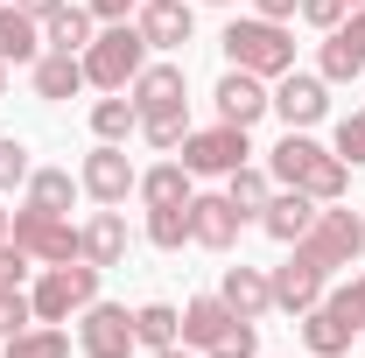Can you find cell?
I'll return each mask as SVG.
<instances>
[{
    "label": "cell",
    "mask_w": 365,
    "mask_h": 358,
    "mask_svg": "<svg viewBox=\"0 0 365 358\" xmlns=\"http://www.w3.org/2000/svg\"><path fill=\"white\" fill-rule=\"evenodd\" d=\"M267 169H274V183H281V190H309L317 204H337V197L351 190V162H337L330 148H317L302 127H288V134L274 140Z\"/></svg>",
    "instance_id": "cell-1"
},
{
    "label": "cell",
    "mask_w": 365,
    "mask_h": 358,
    "mask_svg": "<svg viewBox=\"0 0 365 358\" xmlns=\"http://www.w3.org/2000/svg\"><path fill=\"white\" fill-rule=\"evenodd\" d=\"M232 71H253V78H281V71H295V36L267 21V14H239L225 21V36H218Z\"/></svg>",
    "instance_id": "cell-2"
},
{
    "label": "cell",
    "mask_w": 365,
    "mask_h": 358,
    "mask_svg": "<svg viewBox=\"0 0 365 358\" xmlns=\"http://www.w3.org/2000/svg\"><path fill=\"white\" fill-rule=\"evenodd\" d=\"M140 63H148V36H140V21H106L85 49V85L98 91H127L140 78Z\"/></svg>",
    "instance_id": "cell-3"
},
{
    "label": "cell",
    "mask_w": 365,
    "mask_h": 358,
    "mask_svg": "<svg viewBox=\"0 0 365 358\" xmlns=\"http://www.w3.org/2000/svg\"><path fill=\"white\" fill-rule=\"evenodd\" d=\"M295 253H302L309 267H323V274H337V267H359V253H365V225H359V211L317 204V218H309V232L295 239Z\"/></svg>",
    "instance_id": "cell-4"
},
{
    "label": "cell",
    "mask_w": 365,
    "mask_h": 358,
    "mask_svg": "<svg viewBox=\"0 0 365 358\" xmlns=\"http://www.w3.org/2000/svg\"><path fill=\"white\" fill-rule=\"evenodd\" d=\"M29 302H36V323H71L78 310L98 302V267H91V260L43 267V274H36V288H29Z\"/></svg>",
    "instance_id": "cell-5"
},
{
    "label": "cell",
    "mask_w": 365,
    "mask_h": 358,
    "mask_svg": "<svg viewBox=\"0 0 365 358\" xmlns=\"http://www.w3.org/2000/svg\"><path fill=\"white\" fill-rule=\"evenodd\" d=\"M14 246H21V253H36L43 267L85 260V253H78V225L63 218V211H36V204H21V211H14Z\"/></svg>",
    "instance_id": "cell-6"
},
{
    "label": "cell",
    "mask_w": 365,
    "mask_h": 358,
    "mask_svg": "<svg viewBox=\"0 0 365 358\" xmlns=\"http://www.w3.org/2000/svg\"><path fill=\"white\" fill-rule=\"evenodd\" d=\"M253 148H246V127H190V140H182V169L190 176H232L239 162H246Z\"/></svg>",
    "instance_id": "cell-7"
},
{
    "label": "cell",
    "mask_w": 365,
    "mask_h": 358,
    "mask_svg": "<svg viewBox=\"0 0 365 358\" xmlns=\"http://www.w3.org/2000/svg\"><path fill=\"white\" fill-rule=\"evenodd\" d=\"M78 183H85L91 204H127V197L140 190V169L127 162V148H120V140H98V148L85 155V169H78Z\"/></svg>",
    "instance_id": "cell-8"
},
{
    "label": "cell",
    "mask_w": 365,
    "mask_h": 358,
    "mask_svg": "<svg viewBox=\"0 0 365 358\" xmlns=\"http://www.w3.org/2000/svg\"><path fill=\"white\" fill-rule=\"evenodd\" d=\"M140 337H134V310H120V302H91L78 310V352L85 358H127Z\"/></svg>",
    "instance_id": "cell-9"
},
{
    "label": "cell",
    "mask_w": 365,
    "mask_h": 358,
    "mask_svg": "<svg viewBox=\"0 0 365 358\" xmlns=\"http://www.w3.org/2000/svg\"><path fill=\"white\" fill-rule=\"evenodd\" d=\"M267 98H274V113H281L288 127H302V134H309L323 113H330V85H323L317 71H281Z\"/></svg>",
    "instance_id": "cell-10"
},
{
    "label": "cell",
    "mask_w": 365,
    "mask_h": 358,
    "mask_svg": "<svg viewBox=\"0 0 365 358\" xmlns=\"http://www.w3.org/2000/svg\"><path fill=\"white\" fill-rule=\"evenodd\" d=\"M317 78H323V85H351V78H365V7H351V21H337V29L323 36Z\"/></svg>",
    "instance_id": "cell-11"
},
{
    "label": "cell",
    "mask_w": 365,
    "mask_h": 358,
    "mask_svg": "<svg viewBox=\"0 0 365 358\" xmlns=\"http://www.w3.org/2000/svg\"><path fill=\"white\" fill-rule=\"evenodd\" d=\"M127 246H134V232H127V218H120V204H98L91 225H78V253H85L98 274L120 267V260H127Z\"/></svg>",
    "instance_id": "cell-12"
},
{
    "label": "cell",
    "mask_w": 365,
    "mask_h": 358,
    "mask_svg": "<svg viewBox=\"0 0 365 358\" xmlns=\"http://www.w3.org/2000/svg\"><path fill=\"white\" fill-rule=\"evenodd\" d=\"M211 98H218V120H225V127H253V120H267V113H274L267 78H253V71H225Z\"/></svg>",
    "instance_id": "cell-13"
},
{
    "label": "cell",
    "mask_w": 365,
    "mask_h": 358,
    "mask_svg": "<svg viewBox=\"0 0 365 358\" xmlns=\"http://www.w3.org/2000/svg\"><path fill=\"white\" fill-rule=\"evenodd\" d=\"M239 225H246V211H239L232 197H190V239H197V246L232 253V246H239Z\"/></svg>",
    "instance_id": "cell-14"
},
{
    "label": "cell",
    "mask_w": 365,
    "mask_h": 358,
    "mask_svg": "<svg viewBox=\"0 0 365 358\" xmlns=\"http://www.w3.org/2000/svg\"><path fill=\"white\" fill-rule=\"evenodd\" d=\"M267 281H274V310L302 316V310H317V302H323V281H330V274H323V267H309V260L295 253V260H281Z\"/></svg>",
    "instance_id": "cell-15"
},
{
    "label": "cell",
    "mask_w": 365,
    "mask_h": 358,
    "mask_svg": "<svg viewBox=\"0 0 365 358\" xmlns=\"http://www.w3.org/2000/svg\"><path fill=\"white\" fill-rule=\"evenodd\" d=\"M309 218H317V197H309V190H281V197L260 204V232H267L274 246H295V239L309 232Z\"/></svg>",
    "instance_id": "cell-16"
},
{
    "label": "cell",
    "mask_w": 365,
    "mask_h": 358,
    "mask_svg": "<svg viewBox=\"0 0 365 358\" xmlns=\"http://www.w3.org/2000/svg\"><path fill=\"white\" fill-rule=\"evenodd\" d=\"M232 323H239V316H232L225 295H190V302H182V344H190V352H211Z\"/></svg>",
    "instance_id": "cell-17"
},
{
    "label": "cell",
    "mask_w": 365,
    "mask_h": 358,
    "mask_svg": "<svg viewBox=\"0 0 365 358\" xmlns=\"http://www.w3.org/2000/svg\"><path fill=\"white\" fill-rule=\"evenodd\" d=\"M351 337H359V323H344L330 302L302 310V344H309V358H344V352H351Z\"/></svg>",
    "instance_id": "cell-18"
},
{
    "label": "cell",
    "mask_w": 365,
    "mask_h": 358,
    "mask_svg": "<svg viewBox=\"0 0 365 358\" xmlns=\"http://www.w3.org/2000/svg\"><path fill=\"white\" fill-rule=\"evenodd\" d=\"M218 295H225L232 316H246V323L274 310V281H267L260 267H246V260H239V267H225V288H218Z\"/></svg>",
    "instance_id": "cell-19"
},
{
    "label": "cell",
    "mask_w": 365,
    "mask_h": 358,
    "mask_svg": "<svg viewBox=\"0 0 365 358\" xmlns=\"http://www.w3.org/2000/svg\"><path fill=\"white\" fill-rule=\"evenodd\" d=\"M140 36H148V49H182L190 43V7L182 0H140Z\"/></svg>",
    "instance_id": "cell-20"
},
{
    "label": "cell",
    "mask_w": 365,
    "mask_h": 358,
    "mask_svg": "<svg viewBox=\"0 0 365 358\" xmlns=\"http://www.w3.org/2000/svg\"><path fill=\"white\" fill-rule=\"evenodd\" d=\"M91 21H98L91 7H71V0H63L56 14H43V49H63V56H85V49H91Z\"/></svg>",
    "instance_id": "cell-21"
},
{
    "label": "cell",
    "mask_w": 365,
    "mask_h": 358,
    "mask_svg": "<svg viewBox=\"0 0 365 358\" xmlns=\"http://www.w3.org/2000/svg\"><path fill=\"white\" fill-rule=\"evenodd\" d=\"M78 91H85V56L43 49L36 56V98H78Z\"/></svg>",
    "instance_id": "cell-22"
},
{
    "label": "cell",
    "mask_w": 365,
    "mask_h": 358,
    "mask_svg": "<svg viewBox=\"0 0 365 358\" xmlns=\"http://www.w3.org/2000/svg\"><path fill=\"white\" fill-rule=\"evenodd\" d=\"M43 56V21L21 7H0V63H36Z\"/></svg>",
    "instance_id": "cell-23"
},
{
    "label": "cell",
    "mask_w": 365,
    "mask_h": 358,
    "mask_svg": "<svg viewBox=\"0 0 365 358\" xmlns=\"http://www.w3.org/2000/svg\"><path fill=\"white\" fill-rule=\"evenodd\" d=\"M134 106L140 113H162V106H182V63H140L134 85Z\"/></svg>",
    "instance_id": "cell-24"
},
{
    "label": "cell",
    "mask_w": 365,
    "mask_h": 358,
    "mask_svg": "<svg viewBox=\"0 0 365 358\" xmlns=\"http://www.w3.org/2000/svg\"><path fill=\"white\" fill-rule=\"evenodd\" d=\"M91 134H98V140H127V134H140L134 91H106V98L91 106Z\"/></svg>",
    "instance_id": "cell-25"
},
{
    "label": "cell",
    "mask_w": 365,
    "mask_h": 358,
    "mask_svg": "<svg viewBox=\"0 0 365 358\" xmlns=\"http://www.w3.org/2000/svg\"><path fill=\"white\" fill-rule=\"evenodd\" d=\"M0 358H71V337L56 330V323H29V330H14Z\"/></svg>",
    "instance_id": "cell-26"
},
{
    "label": "cell",
    "mask_w": 365,
    "mask_h": 358,
    "mask_svg": "<svg viewBox=\"0 0 365 358\" xmlns=\"http://www.w3.org/2000/svg\"><path fill=\"white\" fill-rule=\"evenodd\" d=\"M134 337L148 344V352L182 344V310H169V302H140V310H134Z\"/></svg>",
    "instance_id": "cell-27"
},
{
    "label": "cell",
    "mask_w": 365,
    "mask_h": 358,
    "mask_svg": "<svg viewBox=\"0 0 365 358\" xmlns=\"http://www.w3.org/2000/svg\"><path fill=\"white\" fill-rule=\"evenodd\" d=\"M140 197H148V211H155V204H190L197 190H190V169H182V162H162V169H140Z\"/></svg>",
    "instance_id": "cell-28"
},
{
    "label": "cell",
    "mask_w": 365,
    "mask_h": 358,
    "mask_svg": "<svg viewBox=\"0 0 365 358\" xmlns=\"http://www.w3.org/2000/svg\"><path fill=\"white\" fill-rule=\"evenodd\" d=\"M78 190H85V183L71 176V169H29V204H36V211H71Z\"/></svg>",
    "instance_id": "cell-29"
},
{
    "label": "cell",
    "mask_w": 365,
    "mask_h": 358,
    "mask_svg": "<svg viewBox=\"0 0 365 358\" xmlns=\"http://www.w3.org/2000/svg\"><path fill=\"white\" fill-rule=\"evenodd\" d=\"M182 239H190V204H155V211H148V246L176 253Z\"/></svg>",
    "instance_id": "cell-30"
},
{
    "label": "cell",
    "mask_w": 365,
    "mask_h": 358,
    "mask_svg": "<svg viewBox=\"0 0 365 358\" xmlns=\"http://www.w3.org/2000/svg\"><path fill=\"white\" fill-rule=\"evenodd\" d=\"M225 197L239 204V211H246V218H253V211H260V204L274 197V190H267V169H253V162H239V169L225 176Z\"/></svg>",
    "instance_id": "cell-31"
},
{
    "label": "cell",
    "mask_w": 365,
    "mask_h": 358,
    "mask_svg": "<svg viewBox=\"0 0 365 358\" xmlns=\"http://www.w3.org/2000/svg\"><path fill=\"white\" fill-rule=\"evenodd\" d=\"M140 134H148V148H182V140H190V113H182V106L140 113Z\"/></svg>",
    "instance_id": "cell-32"
},
{
    "label": "cell",
    "mask_w": 365,
    "mask_h": 358,
    "mask_svg": "<svg viewBox=\"0 0 365 358\" xmlns=\"http://www.w3.org/2000/svg\"><path fill=\"white\" fill-rule=\"evenodd\" d=\"M330 155H337V162H351V169H365V106L337 120V148H330Z\"/></svg>",
    "instance_id": "cell-33"
},
{
    "label": "cell",
    "mask_w": 365,
    "mask_h": 358,
    "mask_svg": "<svg viewBox=\"0 0 365 358\" xmlns=\"http://www.w3.org/2000/svg\"><path fill=\"white\" fill-rule=\"evenodd\" d=\"M29 140H14V134H0V190H14V183H29Z\"/></svg>",
    "instance_id": "cell-34"
},
{
    "label": "cell",
    "mask_w": 365,
    "mask_h": 358,
    "mask_svg": "<svg viewBox=\"0 0 365 358\" xmlns=\"http://www.w3.org/2000/svg\"><path fill=\"white\" fill-rule=\"evenodd\" d=\"M204 358H260V337H253V323L239 316V323H232V330H225V337H218Z\"/></svg>",
    "instance_id": "cell-35"
},
{
    "label": "cell",
    "mask_w": 365,
    "mask_h": 358,
    "mask_svg": "<svg viewBox=\"0 0 365 358\" xmlns=\"http://www.w3.org/2000/svg\"><path fill=\"white\" fill-rule=\"evenodd\" d=\"M330 310L344 316V323H359V330H365V274H351V281L330 295Z\"/></svg>",
    "instance_id": "cell-36"
},
{
    "label": "cell",
    "mask_w": 365,
    "mask_h": 358,
    "mask_svg": "<svg viewBox=\"0 0 365 358\" xmlns=\"http://www.w3.org/2000/svg\"><path fill=\"white\" fill-rule=\"evenodd\" d=\"M295 14H302V21H309V29H323V36H330V29H337V21H344V14H351V0H302V7H295Z\"/></svg>",
    "instance_id": "cell-37"
},
{
    "label": "cell",
    "mask_w": 365,
    "mask_h": 358,
    "mask_svg": "<svg viewBox=\"0 0 365 358\" xmlns=\"http://www.w3.org/2000/svg\"><path fill=\"white\" fill-rule=\"evenodd\" d=\"M29 267H36V253H21V246L7 239V246H0V288H21V281H29Z\"/></svg>",
    "instance_id": "cell-38"
},
{
    "label": "cell",
    "mask_w": 365,
    "mask_h": 358,
    "mask_svg": "<svg viewBox=\"0 0 365 358\" xmlns=\"http://www.w3.org/2000/svg\"><path fill=\"white\" fill-rule=\"evenodd\" d=\"M91 14H98V21H127V14H134L140 0H85Z\"/></svg>",
    "instance_id": "cell-39"
},
{
    "label": "cell",
    "mask_w": 365,
    "mask_h": 358,
    "mask_svg": "<svg viewBox=\"0 0 365 358\" xmlns=\"http://www.w3.org/2000/svg\"><path fill=\"white\" fill-rule=\"evenodd\" d=\"M295 7H302V0H253V14H267V21H288Z\"/></svg>",
    "instance_id": "cell-40"
},
{
    "label": "cell",
    "mask_w": 365,
    "mask_h": 358,
    "mask_svg": "<svg viewBox=\"0 0 365 358\" xmlns=\"http://www.w3.org/2000/svg\"><path fill=\"white\" fill-rule=\"evenodd\" d=\"M14 7H21V14H36V21H43V14H56V7H63V0H14Z\"/></svg>",
    "instance_id": "cell-41"
},
{
    "label": "cell",
    "mask_w": 365,
    "mask_h": 358,
    "mask_svg": "<svg viewBox=\"0 0 365 358\" xmlns=\"http://www.w3.org/2000/svg\"><path fill=\"white\" fill-rule=\"evenodd\" d=\"M148 358H197L190 344H162V352H148Z\"/></svg>",
    "instance_id": "cell-42"
},
{
    "label": "cell",
    "mask_w": 365,
    "mask_h": 358,
    "mask_svg": "<svg viewBox=\"0 0 365 358\" xmlns=\"http://www.w3.org/2000/svg\"><path fill=\"white\" fill-rule=\"evenodd\" d=\"M7 239H14V211H0V246H7Z\"/></svg>",
    "instance_id": "cell-43"
},
{
    "label": "cell",
    "mask_w": 365,
    "mask_h": 358,
    "mask_svg": "<svg viewBox=\"0 0 365 358\" xmlns=\"http://www.w3.org/2000/svg\"><path fill=\"white\" fill-rule=\"evenodd\" d=\"M0 91H7V63H0Z\"/></svg>",
    "instance_id": "cell-44"
},
{
    "label": "cell",
    "mask_w": 365,
    "mask_h": 358,
    "mask_svg": "<svg viewBox=\"0 0 365 358\" xmlns=\"http://www.w3.org/2000/svg\"><path fill=\"white\" fill-rule=\"evenodd\" d=\"M211 7H232V0H211Z\"/></svg>",
    "instance_id": "cell-45"
},
{
    "label": "cell",
    "mask_w": 365,
    "mask_h": 358,
    "mask_svg": "<svg viewBox=\"0 0 365 358\" xmlns=\"http://www.w3.org/2000/svg\"><path fill=\"white\" fill-rule=\"evenodd\" d=\"M351 7H365V0H351Z\"/></svg>",
    "instance_id": "cell-46"
},
{
    "label": "cell",
    "mask_w": 365,
    "mask_h": 358,
    "mask_svg": "<svg viewBox=\"0 0 365 358\" xmlns=\"http://www.w3.org/2000/svg\"><path fill=\"white\" fill-rule=\"evenodd\" d=\"M359 225H365V211H359Z\"/></svg>",
    "instance_id": "cell-47"
}]
</instances>
